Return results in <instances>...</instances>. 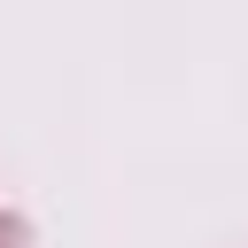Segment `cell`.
<instances>
[{
    "instance_id": "1",
    "label": "cell",
    "mask_w": 248,
    "mask_h": 248,
    "mask_svg": "<svg viewBox=\"0 0 248 248\" xmlns=\"http://www.w3.org/2000/svg\"><path fill=\"white\" fill-rule=\"evenodd\" d=\"M0 248H31V232H23V225H8V217H0Z\"/></svg>"
}]
</instances>
